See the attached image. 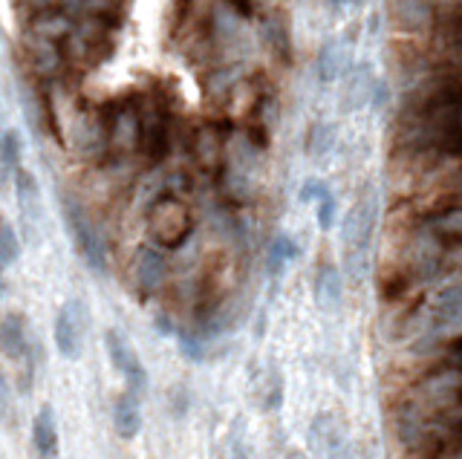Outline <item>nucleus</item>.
<instances>
[{"label": "nucleus", "instance_id": "obj_24", "mask_svg": "<svg viewBox=\"0 0 462 459\" xmlns=\"http://www.w3.org/2000/svg\"><path fill=\"white\" fill-rule=\"evenodd\" d=\"M180 349L191 358V362H200L203 358V344L196 335H180Z\"/></svg>", "mask_w": 462, "mask_h": 459}, {"label": "nucleus", "instance_id": "obj_12", "mask_svg": "<svg viewBox=\"0 0 462 459\" xmlns=\"http://www.w3.org/2000/svg\"><path fill=\"white\" fill-rule=\"evenodd\" d=\"M134 275H136V287L139 292L153 295L165 280V257L159 249L153 246H142L136 251V264H134Z\"/></svg>", "mask_w": 462, "mask_h": 459}, {"label": "nucleus", "instance_id": "obj_14", "mask_svg": "<svg viewBox=\"0 0 462 459\" xmlns=\"http://www.w3.org/2000/svg\"><path fill=\"white\" fill-rule=\"evenodd\" d=\"M113 425H116V433L122 440H134V436L142 431V410H139V396L134 390L122 393L113 404Z\"/></svg>", "mask_w": 462, "mask_h": 459}, {"label": "nucleus", "instance_id": "obj_2", "mask_svg": "<svg viewBox=\"0 0 462 459\" xmlns=\"http://www.w3.org/2000/svg\"><path fill=\"white\" fill-rule=\"evenodd\" d=\"M194 232V214L180 196H159L148 209V234L162 249H180Z\"/></svg>", "mask_w": 462, "mask_h": 459}, {"label": "nucleus", "instance_id": "obj_13", "mask_svg": "<svg viewBox=\"0 0 462 459\" xmlns=\"http://www.w3.org/2000/svg\"><path fill=\"white\" fill-rule=\"evenodd\" d=\"M32 442L41 459H58V422L50 404H43L32 422Z\"/></svg>", "mask_w": 462, "mask_h": 459}, {"label": "nucleus", "instance_id": "obj_7", "mask_svg": "<svg viewBox=\"0 0 462 459\" xmlns=\"http://www.w3.org/2000/svg\"><path fill=\"white\" fill-rule=\"evenodd\" d=\"M87 330V310L81 301H67L55 318V347L64 358H79Z\"/></svg>", "mask_w": 462, "mask_h": 459}, {"label": "nucleus", "instance_id": "obj_27", "mask_svg": "<svg viewBox=\"0 0 462 459\" xmlns=\"http://www.w3.org/2000/svg\"><path fill=\"white\" fill-rule=\"evenodd\" d=\"M327 4L333 6V12H338V9H341V4H344V0H327Z\"/></svg>", "mask_w": 462, "mask_h": 459}, {"label": "nucleus", "instance_id": "obj_6", "mask_svg": "<svg viewBox=\"0 0 462 459\" xmlns=\"http://www.w3.org/2000/svg\"><path fill=\"white\" fill-rule=\"evenodd\" d=\"M104 344H107L110 362H113V367L125 376L127 387L134 390L136 396H139V393H145V387H148V370H145V364H142V358L136 356L134 344H130L127 338H125V333L107 330Z\"/></svg>", "mask_w": 462, "mask_h": 459}, {"label": "nucleus", "instance_id": "obj_11", "mask_svg": "<svg viewBox=\"0 0 462 459\" xmlns=\"http://www.w3.org/2000/svg\"><path fill=\"white\" fill-rule=\"evenodd\" d=\"M396 27L404 32H425L434 24V0H390Z\"/></svg>", "mask_w": 462, "mask_h": 459}, {"label": "nucleus", "instance_id": "obj_8", "mask_svg": "<svg viewBox=\"0 0 462 459\" xmlns=\"http://www.w3.org/2000/svg\"><path fill=\"white\" fill-rule=\"evenodd\" d=\"M0 353L9 362H24L27 367H32V338L27 318L20 312H9L0 321Z\"/></svg>", "mask_w": 462, "mask_h": 459}, {"label": "nucleus", "instance_id": "obj_1", "mask_svg": "<svg viewBox=\"0 0 462 459\" xmlns=\"http://www.w3.org/2000/svg\"><path fill=\"white\" fill-rule=\"evenodd\" d=\"M376 217H379V196L376 191H365L358 196V203L350 209L344 228H341L347 264L356 278H365L370 269V243L373 232H376Z\"/></svg>", "mask_w": 462, "mask_h": 459}, {"label": "nucleus", "instance_id": "obj_3", "mask_svg": "<svg viewBox=\"0 0 462 459\" xmlns=\"http://www.w3.org/2000/svg\"><path fill=\"white\" fill-rule=\"evenodd\" d=\"M61 209H64V223H67V232L73 234V243H75V249H79V255L84 257V264L90 266L93 272H98V275H104V269H107L104 243H102L98 228L90 220V214H87L84 205L79 200H73V196H64Z\"/></svg>", "mask_w": 462, "mask_h": 459}, {"label": "nucleus", "instance_id": "obj_19", "mask_svg": "<svg viewBox=\"0 0 462 459\" xmlns=\"http://www.w3.org/2000/svg\"><path fill=\"white\" fill-rule=\"evenodd\" d=\"M295 257H298V246H295V240L289 234H278V237H274V243L269 249V266H272V272H278L281 266H286Z\"/></svg>", "mask_w": 462, "mask_h": 459}, {"label": "nucleus", "instance_id": "obj_17", "mask_svg": "<svg viewBox=\"0 0 462 459\" xmlns=\"http://www.w3.org/2000/svg\"><path fill=\"white\" fill-rule=\"evenodd\" d=\"M373 84H376V75H370L367 64H358V67L350 70V79H347V87H344V107L347 111H358L361 104L370 102Z\"/></svg>", "mask_w": 462, "mask_h": 459}, {"label": "nucleus", "instance_id": "obj_22", "mask_svg": "<svg viewBox=\"0 0 462 459\" xmlns=\"http://www.w3.org/2000/svg\"><path fill=\"white\" fill-rule=\"evenodd\" d=\"M333 223H335V196L327 191L321 200H318V228H321V232H329V226Z\"/></svg>", "mask_w": 462, "mask_h": 459}, {"label": "nucleus", "instance_id": "obj_28", "mask_svg": "<svg viewBox=\"0 0 462 459\" xmlns=\"http://www.w3.org/2000/svg\"><path fill=\"white\" fill-rule=\"evenodd\" d=\"M286 459H304L301 454H289V456H286Z\"/></svg>", "mask_w": 462, "mask_h": 459}, {"label": "nucleus", "instance_id": "obj_23", "mask_svg": "<svg viewBox=\"0 0 462 459\" xmlns=\"http://www.w3.org/2000/svg\"><path fill=\"white\" fill-rule=\"evenodd\" d=\"M329 188L321 182V180H306L304 182V188H301V200L304 203H315V200H321V196L327 194Z\"/></svg>", "mask_w": 462, "mask_h": 459}, {"label": "nucleus", "instance_id": "obj_5", "mask_svg": "<svg viewBox=\"0 0 462 459\" xmlns=\"http://www.w3.org/2000/svg\"><path fill=\"white\" fill-rule=\"evenodd\" d=\"M171 145V122L168 111L157 102V98H148L145 104L139 107V150L150 165H157L165 157H168Z\"/></svg>", "mask_w": 462, "mask_h": 459}, {"label": "nucleus", "instance_id": "obj_29", "mask_svg": "<svg viewBox=\"0 0 462 459\" xmlns=\"http://www.w3.org/2000/svg\"><path fill=\"white\" fill-rule=\"evenodd\" d=\"M361 4H365V0H353V6H361Z\"/></svg>", "mask_w": 462, "mask_h": 459}, {"label": "nucleus", "instance_id": "obj_4", "mask_svg": "<svg viewBox=\"0 0 462 459\" xmlns=\"http://www.w3.org/2000/svg\"><path fill=\"white\" fill-rule=\"evenodd\" d=\"M462 335V283H448L434 295L425 312V338H459Z\"/></svg>", "mask_w": 462, "mask_h": 459}, {"label": "nucleus", "instance_id": "obj_10", "mask_svg": "<svg viewBox=\"0 0 462 459\" xmlns=\"http://www.w3.org/2000/svg\"><path fill=\"white\" fill-rule=\"evenodd\" d=\"M312 448L324 459H347V442H344V431L335 417L329 413H321L315 422H312Z\"/></svg>", "mask_w": 462, "mask_h": 459}, {"label": "nucleus", "instance_id": "obj_15", "mask_svg": "<svg viewBox=\"0 0 462 459\" xmlns=\"http://www.w3.org/2000/svg\"><path fill=\"white\" fill-rule=\"evenodd\" d=\"M344 295V283H341V272L333 264H321L315 275V301L321 310H335Z\"/></svg>", "mask_w": 462, "mask_h": 459}, {"label": "nucleus", "instance_id": "obj_20", "mask_svg": "<svg viewBox=\"0 0 462 459\" xmlns=\"http://www.w3.org/2000/svg\"><path fill=\"white\" fill-rule=\"evenodd\" d=\"M18 255H20V240L15 234V228L6 220H0V264L4 266L15 264Z\"/></svg>", "mask_w": 462, "mask_h": 459}, {"label": "nucleus", "instance_id": "obj_9", "mask_svg": "<svg viewBox=\"0 0 462 459\" xmlns=\"http://www.w3.org/2000/svg\"><path fill=\"white\" fill-rule=\"evenodd\" d=\"M15 194H18V211H20V220L27 226V234L35 237L38 223H41V191H38L35 177H32V171L20 168L15 173Z\"/></svg>", "mask_w": 462, "mask_h": 459}, {"label": "nucleus", "instance_id": "obj_16", "mask_svg": "<svg viewBox=\"0 0 462 459\" xmlns=\"http://www.w3.org/2000/svg\"><path fill=\"white\" fill-rule=\"evenodd\" d=\"M344 64H347V47L344 41L338 38H329L324 41L321 52H318V61H315V70H318V79L324 84L335 81L341 73H344Z\"/></svg>", "mask_w": 462, "mask_h": 459}, {"label": "nucleus", "instance_id": "obj_26", "mask_svg": "<svg viewBox=\"0 0 462 459\" xmlns=\"http://www.w3.org/2000/svg\"><path fill=\"white\" fill-rule=\"evenodd\" d=\"M4 264H0V298H4V292H6V278H4Z\"/></svg>", "mask_w": 462, "mask_h": 459}, {"label": "nucleus", "instance_id": "obj_21", "mask_svg": "<svg viewBox=\"0 0 462 459\" xmlns=\"http://www.w3.org/2000/svg\"><path fill=\"white\" fill-rule=\"evenodd\" d=\"M263 408L274 410L278 404L283 402V379L278 373V367H269V379H266V387H263Z\"/></svg>", "mask_w": 462, "mask_h": 459}, {"label": "nucleus", "instance_id": "obj_25", "mask_svg": "<svg viewBox=\"0 0 462 459\" xmlns=\"http://www.w3.org/2000/svg\"><path fill=\"white\" fill-rule=\"evenodd\" d=\"M388 84H384L381 79H376V84H373V96H370V104L376 107V111H381L384 104H388Z\"/></svg>", "mask_w": 462, "mask_h": 459}, {"label": "nucleus", "instance_id": "obj_18", "mask_svg": "<svg viewBox=\"0 0 462 459\" xmlns=\"http://www.w3.org/2000/svg\"><path fill=\"white\" fill-rule=\"evenodd\" d=\"M0 171L4 177H15L20 171V136L15 130H6L0 139Z\"/></svg>", "mask_w": 462, "mask_h": 459}]
</instances>
